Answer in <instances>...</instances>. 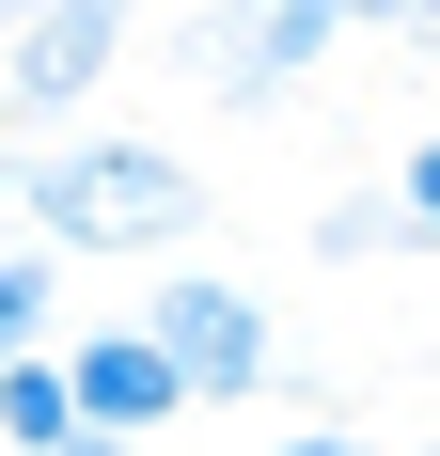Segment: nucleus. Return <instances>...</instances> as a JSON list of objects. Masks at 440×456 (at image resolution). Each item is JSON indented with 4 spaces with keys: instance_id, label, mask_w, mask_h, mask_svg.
I'll return each instance as SVG.
<instances>
[{
    "instance_id": "obj_1",
    "label": "nucleus",
    "mask_w": 440,
    "mask_h": 456,
    "mask_svg": "<svg viewBox=\"0 0 440 456\" xmlns=\"http://www.w3.org/2000/svg\"><path fill=\"white\" fill-rule=\"evenodd\" d=\"M0 205L63 252H174L205 221V174L158 142H32V158H0Z\"/></svg>"
},
{
    "instance_id": "obj_2",
    "label": "nucleus",
    "mask_w": 440,
    "mask_h": 456,
    "mask_svg": "<svg viewBox=\"0 0 440 456\" xmlns=\"http://www.w3.org/2000/svg\"><path fill=\"white\" fill-rule=\"evenodd\" d=\"M394 16H409V0H220V16H205V94L252 110V94H283L330 32H394Z\"/></svg>"
},
{
    "instance_id": "obj_3",
    "label": "nucleus",
    "mask_w": 440,
    "mask_h": 456,
    "mask_svg": "<svg viewBox=\"0 0 440 456\" xmlns=\"http://www.w3.org/2000/svg\"><path fill=\"white\" fill-rule=\"evenodd\" d=\"M110 63H126V0H32L16 47H0V110H32V126H47V110H79Z\"/></svg>"
},
{
    "instance_id": "obj_4",
    "label": "nucleus",
    "mask_w": 440,
    "mask_h": 456,
    "mask_svg": "<svg viewBox=\"0 0 440 456\" xmlns=\"http://www.w3.org/2000/svg\"><path fill=\"white\" fill-rule=\"evenodd\" d=\"M142 315H158V346L189 362V394H205V410L267 378V299H252V283H220V268H174L158 299H142Z\"/></svg>"
},
{
    "instance_id": "obj_5",
    "label": "nucleus",
    "mask_w": 440,
    "mask_h": 456,
    "mask_svg": "<svg viewBox=\"0 0 440 456\" xmlns=\"http://www.w3.org/2000/svg\"><path fill=\"white\" fill-rule=\"evenodd\" d=\"M79 410H94V441H158V425L205 410V394H189V362L158 346V315H142V330H79Z\"/></svg>"
},
{
    "instance_id": "obj_6",
    "label": "nucleus",
    "mask_w": 440,
    "mask_h": 456,
    "mask_svg": "<svg viewBox=\"0 0 440 456\" xmlns=\"http://www.w3.org/2000/svg\"><path fill=\"white\" fill-rule=\"evenodd\" d=\"M0 441H16V456H63V441H94V410H79V362H47V346H0Z\"/></svg>"
},
{
    "instance_id": "obj_7",
    "label": "nucleus",
    "mask_w": 440,
    "mask_h": 456,
    "mask_svg": "<svg viewBox=\"0 0 440 456\" xmlns=\"http://www.w3.org/2000/svg\"><path fill=\"white\" fill-rule=\"evenodd\" d=\"M378 252H409V205H394V189H346V205H314V268H378Z\"/></svg>"
},
{
    "instance_id": "obj_8",
    "label": "nucleus",
    "mask_w": 440,
    "mask_h": 456,
    "mask_svg": "<svg viewBox=\"0 0 440 456\" xmlns=\"http://www.w3.org/2000/svg\"><path fill=\"white\" fill-rule=\"evenodd\" d=\"M47 299H63V236H47V252H0V346H32Z\"/></svg>"
},
{
    "instance_id": "obj_9",
    "label": "nucleus",
    "mask_w": 440,
    "mask_h": 456,
    "mask_svg": "<svg viewBox=\"0 0 440 456\" xmlns=\"http://www.w3.org/2000/svg\"><path fill=\"white\" fill-rule=\"evenodd\" d=\"M394 205H409V252H440V126L394 158Z\"/></svg>"
},
{
    "instance_id": "obj_10",
    "label": "nucleus",
    "mask_w": 440,
    "mask_h": 456,
    "mask_svg": "<svg viewBox=\"0 0 440 456\" xmlns=\"http://www.w3.org/2000/svg\"><path fill=\"white\" fill-rule=\"evenodd\" d=\"M394 47H425V63H440V0H409V16H394Z\"/></svg>"
},
{
    "instance_id": "obj_11",
    "label": "nucleus",
    "mask_w": 440,
    "mask_h": 456,
    "mask_svg": "<svg viewBox=\"0 0 440 456\" xmlns=\"http://www.w3.org/2000/svg\"><path fill=\"white\" fill-rule=\"evenodd\" d=\"M16 16H32V0H0V47H16Z\"/></svg>"
}]
</instances>
